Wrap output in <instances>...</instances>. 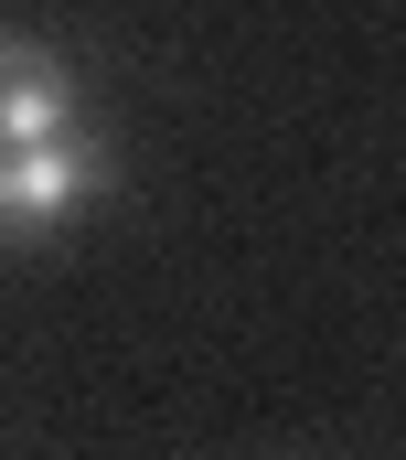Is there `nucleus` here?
<instances>
[{
  "label": "nucleus",
  "instance_id": "nucleus-1",
  "mask_svg": "<svg viewBox=\"0 0 406 460\" xmlns=\"http://www.w3.org/2000/svg\"><path fill=\"white\" fill-rule=\"evenodd\" d=\"M86 193H107V150H97V139L0 150V226H65Z\"/></svg>",
  "mask_w": 406,
  "mask_h": 460
},
{
  "label": "nucleus",
  "instance_id": "nucleus-2",
  "mask_svg": "<svg viewBox=\"0 0 406 460\" xmlns=\"http://www.w3.org/2000/svg\"><path fill=\"white\" fill-rule=\"evenodd\" d=\"M75 139V65L54 43H0V150Z\"/></svg>",
  "mask_w": 406,
  "mask_h": 460
}]
</instances>
